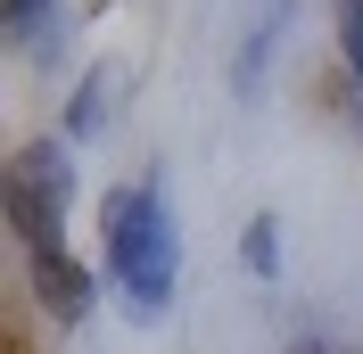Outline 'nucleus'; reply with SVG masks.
<instances>
[{
  "label": "nucleus",
  "instance_id": "obj_5",
  "mask_svg": "<svg viewBox=\"0 0 363 354\" xmlns=\"http://www.w3.org/2000/svg\"><path fill=\"white\" fill-rule=\"evenodd\" d=\"M108 83H116L108 67H99V74L83 83V108H74V132H99V124H108Z\"/></svg>",
  "mask_w": 363,
  "mask_h": 354
},
{
  "label": "nucleus",
  "instance_id": "obj_6",
  "mask_svg": "<svg viewBox=\"0 0 363 354\" xmlns=\"http://www.w3.org/2000/svg\"><path fill=\"white\" fill-rule=\"evenodd\" d=\"M339 42H347V67H355V91H363V0H339Z\"/></svg>",
  "mask_w": 363,
  "mask_h": 354
},
{
  "label": "nucleus",
  "instance_id": "obj_2",
  "mask_svg": "<svg viewBox=\"0 0 363 354\" xmlns=\"http://www.w3.org/2000/svg\"><path fill=\"white\" fill-rule=\"evenodd\" d=\"M67 198H74L67 149H50V140H42V149H25L17 173H9V215H17V231H25V256H33V247H58Z\"/></svg>",
  "mask_w": 363,
  "mask_h": 354
},
{
  "label": "nucleus",
  "instance_id": "obj_3",
  "mask_svg": "<svg viewBox=\"0 0 363 354\" xmlns=\"http://www.w3.org/2000/svg\"><path fill=\"white\" fill-rule=\"evenodd\" d=\"M33 288H42V305L58 321H83L91 313V272L74 264L67 247H33Z\"/></svg>",
  "mask_w": 363,
  "mask_h": 354
},
{
  "label": "nucleus",
  "instance_id": "obj_1",
  "mask_svg": "<svg viewBox=\"0 0 363 354\" xmlns=\"http://www.w3.org/2000/svg\"><path fill=\"white\" fill-rule=\"evenodd\" d=\"M174 264H182V239H174V215L149 181L116 190L108 198V272L124 288L133 321H157L165 297H174Z\"/></svg>",
  "mask_w": 363,
  "mask_h": 354
},
{
  "label": "nucleus",
  "instance_id": "obj_4",
  "mask_svg": "<svg viewBox=\"0 0 363 354\" xmlns=\"http://www.w3.org/2000/svg\"><path fill=\"white\" fill-rule=\"evenodd\" d=\"M9 33H17V50L42 58L50 33H58V0H9Z\"/></svg>",
  "mask_w": 363,
  "mask_h": 354
},
{
  "label": "nucleus",
  "instance_id": "obj_7",
  "mask_svg": "<svg viewBox=\"0 0 363 354\" xmlns=\"http://www.w3.org/2000/svg\"><path fill=\"white\" fill-rule=\"evenodd\" d=\"M248 264H256V272H272V264H281V239H272V222H248Z\"/></svg>",
  "mask_w": 363,
  "mask_h": 354
}]
</instances>
